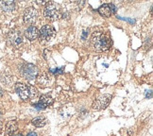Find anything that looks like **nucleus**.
I'll list each match as a JSON object with an SVG mask.
<instances>
[{"label":"nucleus","instance_id":"f3484780","mask_svg":"<svg viewBox=\"0 0 153 136\" xmlns=\"http://www.w3.org/2000/svg\"><path fill=\"white\" fill-rule=\"evenodd\" d=\"M1 80H3L2 82H3V83H5V84H10V83H11V81H13V79L10 78V76L2 77Z\"/></svg>","mask_w":153,"mask_h":136},{"label":"nucleus","instance_id":"a211bd4d","mask_svg":"<svg viewBox=\"0 0 153 136\" xmlns=\"http://www.w3.org/2000/svg\"><path fill=\"white\" fill-rule=\"evenodd\" d=\"M118 18L122 19V20H125V21H128V22L131 23V24L135 23V21H134V20H132V19H128V18H123V17H120V16H118Z\"/></svg>","mask_w":153,"mask_h":136},{"label":"nucleus","instance_id":"423d86ee","mask_svg":"<svg viewBox=\"0 0 153 136\" xmlns=\"http://www.w3.org/2000/svg\"><path fill=\"white\" fill-rule=\"evenodd\" d=\"M8 43L10 45L14 46V47H18L21 45L23 43V37L20 31L18 30H11L9 35H8Z\"/></svg>","mask_w":153,"mask_h":136},{"label":"nucleus","instance_id":"9d476101","mask_svg":"<svg viewBox=\"0 0 153 136\" xmlns=\"http://www.w3.org/2000/svg\"><path fill=\"white\" fill-rule=\"evenodd\" d=\"M52 103H53L52 97L48 96V94H44V96H42L40 97L39 102L36 104L35 108L38 109V110H43L46 107H48V106L52 105Z\"/></svg>","mask_w":153,"mask_h":136},{"label":"nucleus","instance_id":"dca6fc26","mask_svg":"<svg viewBox=\"0 0 153 136\" xmlns=\"http://www.w3.org/2000/svg\"><path fill=\"white\" fill-rule=\"evenodd\" d=\"M28 90H29V98L34 99L38 97V90L34 86H28Z\"/></svg>","mask_w":153,"mask_h":136},{"label":"nucleus","instance_id":"f257e3e1","mask_svg":"<svg viewBox=\"0 0 153 136\" xmlns=\"http://www.w3.org/2000/svg\"><path fill=\"white\" fill-rule=\"evenodd\" d=\"M110 38L102 31H95L91 38V45L97 51H107L111 47Z\"/></svg>","mask_w":153,"mask_h":136},{"label":"nucleus","instance_id":"f03ea898","mask_svg":"<svg viewBox=\"0 0 153 136\" xmlns=\"http://www.w3.org/2000/svg\"><path fill=\"white\" fill-rule=\"evenodd\" d=\"M44 14L46 19L51 21H56L59 18H61L62 13L60 5H58L55 2H48L45 7Z\"/></svg>","mask_w":153,"mask_h":136},{"label":"nucleus","instance_id":"6e6552de","mask_svg":"<svg viewBox=\"0 0 153 136\" xmlns=\"http://www.w3.org/2000/svg\"><path fill=\"white\" fill-rule=\"evenodd\" d=\"M15 91L18 94V96L20 97L21 99L23 100H27L29 98V90L28 86H27L24 83H16L15 85Z\"/></svg>","mask_w":153,"mask_h":136},{"label":"nucleus","instance_id":"0eeeda50","mask_svg":"<svg viewBox=\"0 0 153 136\" xmlns=\"http://www.w3.org/2000/svg\"><path fill=\"white\" fill-rule=\"evenodd\" d=\"M37 17L38 11L36 10V9L33 7H29L24 13V22L26 24H28V25H31V24H33L37 20Z\"/></svg>","mask_w":153,"mask_h":136},{"label":"nucleus","instance_id":"2eb2a0df","mask_svg":"<svg viewBox=\"0 0 153 136\" xmlns=\"http://www.w3.org/2000/svg\"><path fill=\"white\" fill-rule=\"evenodd\" d=\"M31 122H32V125L33 126L37 127V128H42V127H44L45 124H46V119H45V117L39 116V117L34 118V119Z\"/></svg>","mask_w":153,"mask_h":136},{"label":"nucleus","instance_id":"ddd939ff","mask_svg":"<svg viewBox=\"0 0 153 136\" xmlns=\"http://www.w3.org/2000/svg\"><path fill=\"white\" fill-rule=\"evenodd\" d=\"M0 10L6 13H11L15 10L14 1H2L0 3Z\"/></svg>","mask_w":153,"mask_h":136},{"label":"nucleus","instance_id":"412c9836","mask_svg":"<svg viewBox=\"0 0 153 136\" xmlns=\"http://www.w3.org/2000/svg\"><path fill=\"white\" fill-rule=\"evenodd\" d=\"M1 94H2V90L0 89V96H1Z\"/></svg>","mask_w":153,"mask_h":136},{"label":"nucleus","instance_id":"7ed1b4c3","mask_svg":"<svg viewBox=\"0 0 153 136\" xmlns=\"http://www.w3.org/2000/svg\"><path fill=\"white\" fill-rule=\"evenodd\" d=\"M55 35H56L55 28L49 25H45L42 27L39 31V38L42 43L49 42V41H51L55 37Z\"/></svg>","mask_w":153,"mask_h":136},{"label":"nucleus","instance_id":"4468645a","mask_svg":"<svg viewBox=\"0 0 153 136\" xmlns=\"http://www.w3.org/2000/svg\"><path fill=\"white\" fill-rule=\"evenodd\" d=\"M17 122L16 121H10L7 124V127H6V134L8 136H11L16 131H17Z\"/></svg>","mask_w":153,"mask_h":136},{"label":"nucleus","instance_id":"39448f33","mask_svg":"<svg viewBox=\"0 0 153 136\" xmlns=\"http://www.w3.org/2000/svg\"><path fill=\"white\" fill-rule=\"evenodd\" d=\"M111 99V94H102V96L98 97L95 101H94L92 107L94 110H97V111L103 110L109 105Z\"/></svg>","mask_w":153,"mask_h":136},{"label":"nucleus","instance_id":"4be33fe9","mask_svg":"<svg viewBox=\"0 0 153 136\" xmlns=\"http://www.w3.org/2000/svg\"><path fill=\"white\" fill-rule=\"evenodd\" d=\"M15 136H23L22 134H18V135H15Z\"/></svg>","mask_w":153,"mask_h":136},{"label":"nucleus","instance_id":"f8f14e48","mask_svg":"<svg viewBox=\"0 0 153 136\" xmlns=\"http://www.w3.org/2000/svg\"><path fill=\"white\" fill-rule=\"evenodd\" d=\"M51 81V79L49 75H48L46 73H43L38 76L37 78V83L39 86H41L42 88H45V87H48Z\"/></svg>","mask_w":153,"mask_h":136},{"label":"nucleus","instance_id":"aec40b11","mask_svg":"<svg viewBox=\"0 0 153 136\" xmlns=\"http://www.w3.org/2000/svg\"><path fill=\"white\" fill-rule=\"evenodd\" d=\"M1 129H2V124L0 123V132H1Z\"/></svg>","mask_w":153,"mask_h":136},{"label":"nucleus","instance_id":"9b49d317","mask_svg":"<svg viewBox=\"0 0 153 136\" xmlns=\"http://www.w3.org/2000/svg\"><path fill=\"white\" fill-rule=\"evenodd\" d=\"M25 36L29 41H34V40L38 39V37H39V30L37 29L36 27L30 26L25 30Z\"/></svg>","mask_w":153,"mask_h":136},{"label":"nucleus","instance_id":"1a4fd4ad","mask_svg":"<svg viewBox=\"0 0 153 136\" xmlns=\"http://www.w3.org/2000/svg\"><path fill=\"white\" fill-rule=\"evenodd\" d=\"M99 13L105 17H110L116 13V7L114 4H104L98 9Z\"/></svg>","mask_w":153,"mask_h":136},{"label":"nucleus","instance_id":"20e7f679","mask_svg":"<svg viewBox=\"0 0 153 136\" xmlns=\"http://www.w3.org/2000/svg\"><path fill=\"white\" fill-rule=\"evenodd\" d=\"M21 75L27 80H32L38 76V68L31 63H26L21 67Z\"/></svg>","mask_w":153,"mask_h":136},{"label":"nucleus","instance_id":"6ab92c4d","mask_svg":"<svg viewBox=\"0 0 153 136\" xmlns=\"http://www.w3.org/2000/svg\"><path fill=\"white\" fill-rule=\"evenodd\" d=\"M27 136H37V134H36V132H29Z\"/></svg>","mask_w":153,"mask_h":136}]
</instances>
